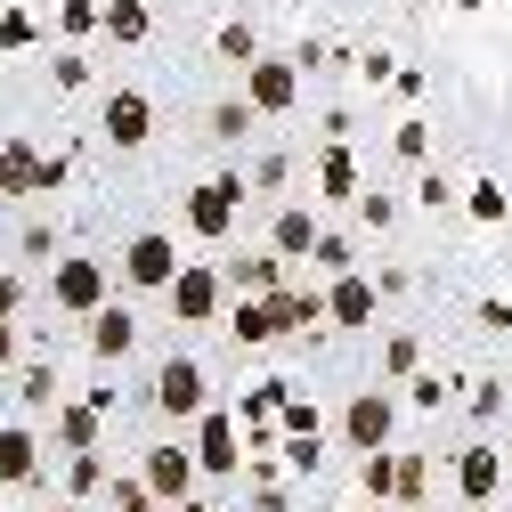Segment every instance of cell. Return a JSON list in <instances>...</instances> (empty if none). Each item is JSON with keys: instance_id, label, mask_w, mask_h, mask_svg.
I'll return each mask as SVG.
<instances>
[{"instance_id": "6da1fadb", "label": "cell", "mask_w": 512, "mask_h": 512, "mask_svg": "<svg viewBox=\"0 0 512 512\" xmlns=\"http://www.w3.org/2000/svg\"><path fill=\"white\" fill-rule=\"evenodd\" d=\"M187 456H196V480H236L244 472V423L204 407L196 415V439H187Z\"/></svg>"}, {"instance_id": "7a4b0ae2", "label": "cell", "mask_w": 512, "mask_h": 512, "mask_svg": "<svg viewBox=\"0 0 512 512\" xmlns=\"http://www.w3.org/2000/svg\"><path fill=\"white\" fill-rule=\"evenodd\" d=\"M98 301H114V277H106V261H90V252H66V261H49V309L90 317Z\"/></svg>"}, {"instance_id": "3957f363", "label": "cell", "mask_w": 512, "mask_h": 512, "mask_svg": "<svg viewBox=\"0 0 512 512\" xmlns=\"http://www.w3.org/2000/svg\"><path fill=\"white\" fill-rule=\"evenodd\" d=\"M244 196H252V187H244V171H220V179H204V187H187V228H196V236H236V212H244Z\"/></svg>"}, {"instance_id": "277c9868", "label": "cell", "mask_w": 512, "mask_h": 512, "mask_svg": "<svg viewBox=\"0 0 512 512\" xmlns=\"http://www.w3.org/2000/svg\"><path fill=\"white\" fill-rule=\"evenodd\" d=\"M155 407H163L171 423H196V415L212 407V382H204V358H163V366H155Z\"/></svg>"}, {"instance_id": "5b68a950", "label": "cell", "mask_w": 512, "mask_h": 512, "mask_svg": "<svg viewBox=\"0 0 512 512\" xmlns=\"http://www.w3.org/2000/svg\"><path fill=\"white\" fill-rule=\"evenodd\" d=\"M236 98H244L252 114H293V106H301V66H293V57H252Z\"/></svg>"}, {"instance_id": "8992f818", "label": "cell", "mask_w": 512, "mask_h": 512, "mask_svg": "<svg viewBox=\"0 0 512 512\" xmlns=\"http://www.w3.org/2000/svg\"><path fill=\"white\" fill-rule=\"evenodd\" d=\"M171 277H179V236H163V228H139L131 244H122V285L163 293Z\"/></svg>"}, {"instance_id": "52a82bcc", "label": "cell", "mask_w": 512, "mask_h": 512, "mask_svg": "<svg viewBox=\"0 0 512 512\" xmlns=\"http://www.w3.org/2000/svg\"><path fill=\"white\" fill-rule=\"evenodd\" d=\"M139 488L155 504H179V496H196V456H187V439H155L147 456H139Z\"/></svg>"}, {"instance_id": "ba28073f", "label": "cell", "mask_w": 512, "mask_h": 512, "mask_svg": "<svg viewBox=\"0 0 512 512\" xmlns=\"http://www.w3.org/2000/svg\"><path fill=\"white\" fill-rule=\"evenodd\" d=\"M57 179H66V163L41 155L33 139H9V147H0V204H9V196H49Z\"/></svg>"}, {"instance_id": "9c48e42d", "label": "cell", "mask_w": 512, "mask_h": 512, "mask_svg": "<svg viewBox=\"0 0 512 512\" xmlns=\"http://www.w3.org/2000/svg\"><path fill=\"white\" fill-rule=\"evenodd\" d=\"M98 131H106L114 155H139V147L155 139V98H147V90H114L106 114H98Z\"/></svg>"}, {"instance_id": "30bf717a", "label": "cell", "mask_w": 512, "mask_h": 512, "mask_svg": "<svg viewBox=\"0 0 512 512\" xmlns=\"http://www.w3.org/2000/svg\"><path fill=\"white\" fill-rule=\"evenodd\" d=\"M171 293V317H179V326H212V317H220V269H204V261H179V277L163 285Z\"/></svg>"}, {"instance_id": "8fae6325", "label": "cell", "mask_w": 512, "mask_h": 512, "mask_svg": "<svg viewBox=\"0 0 512 512\" xmlns=\"http://www.w3.org/2000/svg\"><path fill=\"white\" fill-rule=\"evenodd\" d=\"M342 439L358 447V456L391 447V439H399V399H382V391H358V399L342 407Z\"/></svg>"}, {"instance_id": "7c38bea8", "label": "cell", "mask_w": 512, "mask_h": 512, "mask_svg": "<svg viewBox=\"0 0 512 512\" xmlns=\"http://www.w3.org/2000/svg\"><path fill=\"white\" fill-rule=\"evenodd\" d=\"M456 496H464L472 512H488V504L504 496V447H496V439H472L464 456H456Z\"/></svg>"}, {"instance_id": "4fadbf2b", "label": "cell", "mask_w": 512, "mask_h": 512, "mask_svg": "<svg viewBox=\"0 0 512 512\" xmlns=\"http://www.w3.org/2000/svg\"><path fill=\"white\" fill-rule=\"evenodd\" d=\"M374 309H382V293H374V277H366V269H342V277L326 285V326L366 334V326H374Z\"/></svg>"}, {"instance_id": "5bb4252c", "label": "cell", "mask_w": 512, "mask_h": 512, "mask_svg": "<svg viewBox=\"0 0 512 512\" xmlns=\"http://www.w3.org/2000/svg\"><path fill=\"white\" fill-rule=\"evenodd\" d=\"M82 326H90V358H98V366H122V358L139 350V317L122 309V301H98Z\"/></svg>"}, {"instance_id": "9a60e30c", "label": "cell", "mask_w": 512, "mask_h": 512, "mask_svg": "<svg viewBox=\"0 0 512 512\" xmlns=\"http://www.w3.org/2000/svg\"><path fill=\"white\" fill-rule=\"evenodd\" d=\"M33 472H41V431L0 423V488H33Z\"/></svg>"}, {"instance_id": "2e32d148", "label": "cell", "mask_w": 512, "mask_h": 512, "mask_svg": "<svg viewBox=\"0 0 512 512\" xmlns=\"http://www.w3.org/2000/svg\"><path fill=\"white\" fill-rule=\"evenodd\" d=\"M269 301V317H277V334H317V326H326V293H309V285H277V293H261Z\"/></svg>"}, {"instance_id": "e0dca14e", "label": "cell", "mask_w": 512, "mask_h": 512, "mask_svg": "<svg viewBox=\"0 0 512 512\" xmlns=\"http://www.w3.org/2000/svg\"><path fill=\"white\" fill-rule=\"evenodd\" d=\"M98 33L122 41V49H139L155 33V9H147V0H98Z\"/></svg>"}, {"instance_id": "ac0fdd59", "label": "cell", "mask_w": 512, "mask_h": 512, "mask_svg": "<svg viewBox=\"0 0 512 512\" xmlns=\"http://www.w3.org/2000/svg\"><path fill=\"white\" fill-rule=\"evenodd\" d=\"M57 447H66V456H90V447L106 439V415L90 407V399H74V407H57V431H49Z\"/></svg>"}, {"instance_id": "d6986e66", "label": "cell", "mask_w": 512, "mask_h": 512, "mask_svg": "<svg viewBox=\"0 0 512 512\" xmlns=\"http://www.w3.org/2000/svg\"><path fill=\"white\" fill-rule=\"evenodd\" d=\"M220 285H236V293H277V285H285V261H277V252H236V261L220 269Z\"/></svg>"}, {"instance_id": "ffe728a7", "label": "cell", "mask_w": 512, "mask_h": 512, "mask_svg": "<svg viewBox=\"0 0 512 512\" xmlns=\"http://www.w3.org/2000/svg\"><path fill=\"white\" fill-rule=\"evenodd\" d=\"M309 244H317V212L285 204V212H277V228H269V252H277V261H309Z\"/></svg>"}, {"instance_id": "44dd1931", "label": "cell", "mask_w": 512, "mask_h": 512, "mask_svg": "<svg viewBox=\"0 0 512 512\" xmlns=\"http://www.w3.org/2000/svg\"><path fill=\"white\" fill-rule=\"evenodd\" d=\"M358 187H366V179H358V155H350V147L334 139L326 155H317V196H334V204H350Z\"/></svg>"}, {"instance_id": "7402d4cb", "label": "cell", "mask_w": 512, "mask_h": 512, "mask_svg": "<svg viewBox=\"0 0 512 512\" xmlns=\"http://www.w3.org/2000/svg\"><path fill=\"white\" fill-rule=\"evenodd\" d=\"M228 334H236V350H261V342H277V317H269V301H261V293H244V301L228 309Z\"/></svg>"}, {"instance_id": "603a6c76", "label": "cell", "mask_w": 512, "mask_h": 512, "mask_svg": "<svg viewBox=\"0 0 512 512\" xmlns=\"http://www.w3.org/2000/svg\"><path fill=\"white\" fill-rule=\"evenodd\" d=\"M391 480H399V456H391V447H374V456L358 464V496L366 504H391Z\"/></svg>"}, {"instance_id": "cb8c5ba5", "label": "cell", "mask_w": 512, "mask_h": 512, "mask_svg": "<svg viewBox=\"0 0 512 512\" xmlns=\"http://www.w3.org/2000/svg\"><path fill=\"white\" fill-rule=\"evenodd\" d=\"M391 504H407V512H415V504H431V464H423V456H399V480H391Z\"/></svg>"}, {"instance_id": "d4e9b609", "label": "cell", "mask_w": 512, "mask_h": 512, "mask_svg": "<svg viewBox=\"0 0 512 512\" xmlns=\"http://www.w3.org/2000/svg\"><path fill=\"white\" fill-rule=\"evenodd\" d=\"M382 374H391V382L423 374V342H415V334H391V342H382Z\"/></svg>"}, {"instance_id": "484cf974", "label": "cell", "mask_w": 512, "mask_h": 512, "mask_svg": "<svg viewBox=\"0 0 512 512\" xmlns=\"http://www.w3.org/2000/svg\"><path fill=\"white\" fill-rule=\"evenodd\" d=\"M252 122H261V114H252L244 98H220V106H212V139H228V147H236V139L252 131Z\"/></svg>"}, {"instance_id": "4316f807", "label": "cell", "mask_w": 512, "mask_h": 512, "mask_svg": "<svg viewBox=\"0 0 512 512\" xmlns=\"http://www.w3.org/2000/svg\"><path fill=\"white\" fill-rule=\"evenodd\" d=\"M309 261L342 277V269H358V244H350V236H326V228H317V244H309Z\"/></svg>"}, {"instance_id": "83f0119b", "label": "cell", "mask_w": 512, "mask_h": 512, "mask_svg": "<svg viewBox=\"0 0 512 512\" xmlns=\"http://www.w3.org/2000/svg\"><path fill=\"white\" fill-rule=\"evenodd\" d=\"M277 431H285V439H317V431H326V415H317L309 399H285V407H277Z\"/></svg>"}, {"instance_id": "f1b7e54d", "label": "cell", "mask_w": 512, "mask_h": 512, "mask_svg": "<svg viewBox=\"0 0 512 512\" xmlns=\"http://www.w3.org/2000/svg\"><path fill=\"white\" fill-rule=\"evenodd\" d=\"M220 57H228V66H252V57H261V33H252L244 17H236V25H220Z\"/></svg>"}, {"instance_id": "f546056e", "label": "cell", "mask_w": 512, "mask_h": 512, "mask_svg": "<svg viewBox=\"0 0 512 512\" xmlns=\"http://www.w3.org/2000/svg\"><path fill=\"white\" fill-rule=\"evenodd\" d=\"M17 399H25L33 415H41V407L57 399V366H25V374H17Z\"/></svg>"}, {"instance_id": "4dcf8cb0", "label": "cell", "mask_w": 512, "mask_h": 512, "mask_svg": "<svg viewBox=\"0 0 512 512\" xmlns=\"http://www.w3.org/2000/svg\"><path fill=\"white\" fill-rule=\"evenodd\" d=\"M33 41H41V25H33V9H0V49L17 57V49H33Z\"/></svg>"}, {"instance_id": "1f68e13d", "label": "cell", "mask_w": 512, "mask_h": 512, "mask_svg": "<svg viewBox=\"0 0 512 512\" xmlns=\"http://www.w3.org/2000/svg\"><path fill=\"white\" fill-rule=\"evenodd\" d=\"M57 33H66V41L98 33V0H57Z\"/></svg>"}, {"instance_id": "d6a6232c", "label": "cell", "mask_w": 512, "mask_h": 512, "mask_svg": "<svg viewBox=\"0 0 512 512\" xmlns=\"http://www.w3.org/2000/svg\"><path fill=\"white\" fill-rule=\"evenodd\" d=\"M106 488V464H98V447H90V456H74V472H66V496L82 504V496H98Z\"/></svg>"}, {"instance_id": "836d02e7", "label": "cell", "mask_w": 512, "mask_h": 512, "mask_svg": "<svg viewBox=\"0 0 512 512\" xmlns=\"http://www.w3.org/2000/svg\"><path fill=\"white\" fill-rule=\"evenodd\" d=\"M350 204H358V220H366V228H391V220H399V196H382V187H358Z\"/></svg>"}, {"instance_id": "e575fe53", "label": "cell", "mask_w": 512, "mask_h": 512, "mask_svg": "<svg viewBox=\"0 0 512 512\" xmlns=\"http://www.w3.org/2000/svg\"><path fill=\"white\" fill-rule=\"evenodd\" d=\"M391 155H399V163H423V155H431V122H399Z\"/></svg>"}, {"instance_id": "d590c367", "label": "cell", "mask_w": 512, "mask_h": 512, "mask_svg": "<svg viewBox=\"0 0 512 512\" xmlns=\"http://www.w3.org/2000/svg\"><path fill=\"white\" fill-rule=\"evenodd\" d=\"M472 220H504V179H472Z\"/></svg>"}, {"instance_id": "8d00e7d4", "label": "cell", "mask_w": 512, "mask_h": 512, "mask_svg": "<svg viewBox=\"0 0 512 512\" xmlns=\"http://www.w3.org/2000/svg\"><path fill=\"white\" fill-rule=\"evenodd\" d=\"M285 179H293V155H261L244 171V187H285Z\"/></svg>"}, {"instance_id": "74e56055", "label": "cell", "mask_w": 512, "mask_h": 512, "mask_svg": "<svg viewBox=\"0 0 512 512\" xmlns=\"http://www.w3.org/2000/svg\"><path fill=\"white\" fill-rule=\"evenodd\" d=\"M17 244H25V261H49V252H57V228H49V220H25Z\"/></svg>"}, {"instance_id": "f35d334b", "label": "cell", "mask_w": 512, "mask_h": 512, "mask_svg": "<svg viewBox=\"0 0 512 512\" xmlns=\"http://www.w3.org/2000/svg\"><path fill=\"white\" fill-rule=\"evenodd\" d=\"M49 82H57V90H82V82H90V66H82L74 49H57V57H49Z\"/></svg>"}, {"instance_id": "ab89813d", "label": "cell", "mask_w": 512, "mask_h": 512, "mask_svg": "<svg viewBox=\"0 0 512 512\" xmlns=\"http://www.w3.org/2000/svg\"><path fill=\"white\" fill-rule=\"evenodd\" d=\"M98 496H114V512H155V496H147L139 480H114V488H98Z\"/></svg>"}, {"instance_id": "60d3db41", "label": "cell", "mask_w": 512, "mask_h": 512, "mask_svg": "<svg viewBox=\"0 0 512 512\" xmlns=\"http://www.w3.org/2000/svg\"><path fill=\"white\" fill-rule=\"evenodd\" d=\"M415 196H423V204H431V212H447V204H456V187H447V179H439V171H423V179H415Z\"/></svg>"}, {"instance_id": "b9f144b4", "label": "cell", "mask_w": 512, "mask_h": 512, "mask_svg": "<svg viewBox=\"0 0 512 512\" xmlns=\"http://www.w3.org/2000/svg\"><path fill=\"white\" fill-rule=\"evenodd\" d=\"M358 74H366V82H391L399 66H391V49H366V57H358Z\"/></svg>"}, {"instance_id": "7bdbcfd3", "label": "cell", "mask_w": 512, "mask_h": 512, "mask_svg": "<svg viewBox=\"0 0 512 512\" xmlns=\"http://www.w3.org/2000/svg\"><path fill=\"white\" fill-rule=\"evenodd\" d=\"M17 309H25V277L0 269V317H17Z\"/></svg>"}, {"instance_id": "ee69618b", "label": "cell", "mask_w": 512, "mask_h": 512, "mask_svg": "<svg viewBox=\"0 0 512 512\" xmlns=\"http://www.w3.org/2000/svg\"><path fill=\"white\" fill-rule=\"evenodd\" d=\"M407 382H415V407H439V399H447V382H439V374H407Z\"/></svg>"}, {"instance_id": "f6af8a7d", "label": "cell", "mask_w": 512, "mask_h": 512, "mask_svg": "<svg viewBox=\"0 0 512 512\" xmlns=\"http://www.w3.org/2000/svg\"><path fill=\"white\" fill-rule=\"evenodd\" d=\"M496 407H504V382H480V391H472V415H480V423H488V415H496Z\"/></svg>"}, {"instance_id": "bcb514c9", "label": "cell", "mask_w": 512, "mask_h": 512, "mask_svg": "<svg viewBox=\"0 0 512 512\" xmlns=\"http://www.w3.org/2000/svg\"><path fill=\"white\" fill-rule=\"evenodd\" d=\"M252 512H293V504H285V488H277V480H269V488H261V496H252Z\"/></svg>"}, {"instance_id": "7dc6e473", "label": "cell", "mask_w": 512, "mask_h": 512, "mask_svg": "<svg viewBox=\"0 0 512 512\" xmlns=\"http://www.w3.org/2000/svg\"><path fill=\"white\" fill-rule=\"evenodd\" d=\"M0 366H17V317H0Z\"/></svg>"}, {"instance_id": "c3c4849f", "label": "cell", "mask_w": 512, "mask_h": 512, "mask_svg": "<svg viewBox=\"0 0 512 512\" xmlns=\"http://www.w3.org/2000/svg\"><path fill=\"white\" fill-rule=\"evenodd\" d=\"M171 512H212V504H196V496H179V504H171Z\"/></svg>"}, {"instance_id": "681fc988", "label": "cell", "mask_w": 512, "mask_h": 512, "mask_svg": "<svg viewBox=\"0 0 512 512\" xmlns=\"http://www.w3.org/2000/svg\"><path fill=\"white\" fill-rule=\"evenodd\" d=\"M504 480H512V439H504Z\"/></svg>"}, {"instance_id": "f907efd6", "label": "cell", "mask_w": 512, "mask_h": 512, "mask_svg": "<svg viewBox=\"0 0 512 512\" xmlns=\"http://www.w3.org/2000/svg\"><path fill=\"white\" fill-rule=\"evenodd\" d=\"M49 512H82V504H74V496H66V504H49Z\"/></svg>"}, {"instance_id": "816d5d0a", "label": "cell", "mask_w": 512, "mask_h": 512, "mask_svg": "<svg viewBox=\"0 0 512 512\" xmlns=\"http://www.w3.org/2000/svg\"><path fill=\"white\" fill-rule=\"evenodd\" d=\"M0 244H9V212H0Z\"/></svg>"}, {"instance_id": "f5cc1de1", "label": "cell", "mask_w": 512, "mask_h": 512, "mask_svg": "<svg viewBox=\"0 0 512 512\" xmlns=\"http://www.w3.org/2000/svg\"><path fill=\"white\" fill-rule=\"evenodd\" d=\"M366 512H374V504H366Z\"/></svg>"}]
</instances>
